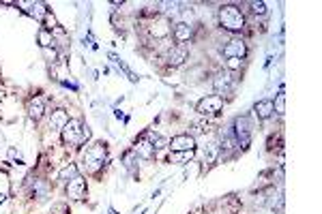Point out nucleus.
Wrapping results in <instances>:
<instances>
[{
  "instance_id": "f257e3e1",
  "label": "nucleus",
  "mask_w": 322,
  "mask_h": 214,
  "mask_svg": "<svg viewBox=\"0 0 322 214\" xmlns=\"http://www.w3.org/2000/svg\"><path fill=\"white\" fill-rule=\"evenodd\" d=\"M219 24L226 30L238 32L245 28V15H243V11L238 7H234V4H224V7L219 9Z\"/></svg>"
},
{
  "instance_id": "f03ea898",
  "label": "nucleus",
  "mask_w": 322,
  "mask_h": 214,
  "mask_svg": "<svg viewBox=\"0 0 322 214\" xmlns=\"http://www.w3.org/2000/svg\"><path fill=\"white\" fill-rule=\"evenodd\" d=\"M105 160V144L103 141H95V144L86 146L84 150V163L88 165L90 171H97Z\"/></svg>"
},
{
  "instance_id": "7ed1b4c3",
  "label": "nucleus",
  "mask_w": 322,
  "mask_h": 214,
  "mask_svg": "<svg viewBox=\"0 0 322 214\" xmlns=\"http://www.w3.org/2000/svg\"><path fill=\"white\" fill-rule=\"evenodd\" d=\"M84 124L80 120H69L62 129V141L64 144H84Z\"/></svg>"
},
{
  "instance_id": "20e7f679",
  "label": "nucleus",
  "mask_w": 322,
  "mask_h": 214,
  "mask_svg": "<svg viewBox=\"0 0 322 214\" xmlns=\"http://www.w3.org/2000/svg\"><path fill=\"white\" fill-rule=\"evenodd\" d=\"M221 107H224V99L219 97V94H210V97H204L200 103H198V114L202 116H210V114H217L221 111Z\"/></svg>"
},
{
  "instance_id": "39448f33",
  "label": "nucleus",
  "mask_w": 322,
  "mask_h": 214,
  "mask_svg": "<svg viewBox=\"0 0 322 214\" xmlns=\"http://www.w3.org/2000/svg\"><path fill=\"white\" fill-rule=\"evenodd\" d=\"M234 127H236V131H234V137L238 139V144H241L243 148L249 146L251 141V127H249V120L247 118H236V122H234Z\"/></svg>"
},
{
  "instance_id": "423d86ee",
  "label": "nucleus",
  "mask_w": 322,
  "mask_h": 214,
  "mask_svg": "<svg viewBox=\"0 0 322 214\" xmlns=\"http://www.w3.org/2000/svg\"><path fill=\"white\" fill-rule=\"evenodd\" d=\"M168 146L172 148V152H185V150H193L196 148V137L193 135H176L168 141Z\"/></svg>"
},
{
  "instance_id": "0eeeda50",
  "label": "nucleus",
  "mask_w": 322,
  "mask_h": 214,
  "mask_svg": "<svg viewBox=\"0 0 322 214\" xmlns=\"http://www.w3.org/2000/svg\"><path fill=\"white\" fill-rule=\"evenodd\" d=\"M86 193V180L82 176H75L73 180L67 182V197L71 199H82Z\"/></svg>"
},
{
  "instance_id": "6e6552de",
  "label": "nucleus",
  "mask_w": 322,
  "mask_h": 214,
  "mask_svg": "<svg viewBox=\"0 0 322 214\" xmlns=\"http://www.w3.org/2000/svg\"><path fill=\"white\" fill-rule=\"evenodd\" d=\"M187 56H189V50H187V45H174V47H170V52H168V62L172 64V67H180L185 60H187Z\"/></svg>"
},
{
  "instance_id": "1a4fd4ad",
  "label": "nucleus",
  "mask_w": 322,
  "mask_h": 214,
  "mask_svg": "<svg viewBox=\"0 0 322 214\" xmlns=\"http://www.w3.org/2000/svg\"><path fill=\"white\" fill-rule=\"evenodd\" d=\"M245 54H247V47H245L243 41H238V39H234L230 41L226 47H224V56L226 58H245Z\"/></svg>"
},
{
  "instance_id": "9d476101",
  "label": "nucleus",
  "mask_w": 322,
  "mask_h": 214,
  "mask_svg": "<svg viewBox=\"0 0 322 214\" xmlns=\"http://www.w3.org/2000/svg\"><path fill=\"white\" fill-rule=\"evenodd\" d=\"M26 111H28V116L34 118V120H39L41 116H43V111H45V103H43V99L41 97H34L28 101V107H26Z\"/></svg>"
},
{
  "instance_id": "9b49d317",
  "label": "nucleus",
  "mask_w": 322,
  "mask_h": 214,
  "mask_svg": "<svg viewBox=\"0 0 322 214\" xmlns=\"http://www.w3.org/2000/svg\"><path fill=\"white\" fill-rule=\"evenodd\" d=\"M67 122H69V116H67V111L64 109L52 111V118H50V129L52 131H62Z\"/></svg>"
},
{
  "instance_id": "f8f14e48",
  "label": "nucleus",
  "mask_w": 322,
  "mask_h": 214,
  "mask_svg": "<svg viewBox=\"0 0 322 214\" xmlns=\"http://www.w3.org/2000/svg\"><path fill=\"white\" fill-rule=\"evenodd\" d=\"M254 111H256V116H258V118H262V120L271 118V116H273V111H275L273 101H258L256 107H254Z\"/></svg>"
},
{
  "instance_id": "ddd939ff",
  "label": "nucleus",
  "mask_w": 322,
  "mask_h": 214,
  "mask_svg": "<svg viewBox=\"0 0 322 214\" xmlns=\"http://www.w3.org/2000/svg\"><path fill=\"white\" fill-rule=\"evenodd\" d=\"M174 39L178 41V43H185V41L191 39V26L185 22H178L176 26H174Z\"/></svg>"
},
{
  "instance_id": "4468645a",
  "label": "nucleus",
  "mask_w": 322,
  "mask_h": 214,
  "mask_svg": "<svg viewBox=\"0 0 322 214\" xmlns=\"http://www.w3.org/2000/svg\"><path fill=\"white\" fill-rule=\"evenodd\" d=\"M136 154H138V157H142V159H150V157H155L153 141H146V139L136 141Z\"/></svg>"
},
{
  "instance_id": "2eb2a0df",
  "label": "nucleus",
  "mask_w": 322,
  "mask_h": 214,
  "mask_svg": "<svg viewBox=\"0 0 322 214\" xmlns=\"http://www.w3.org/2000/svg\"><path fill=\"white\" fill-rule=\"evenodd\" d=\"M170 30H172V28H170L168 20H159L157 24H153V26H150V34H153V37H157V39H166L168 34H170Z\"/></svg>"
},
{
  "instance_id": "dca6fc26",
  "label": "nucleus",
  "mask_w": 322,
  "mask_h": 214,
  "mask_svg": "<svg viewBox=\"0 0 322 214\" xmlns=\"http://www.w3.org/2000/svg\"><path fill=\"white\" fill-rule=\"evenodd\" d=\"M75 176H80L78 174V165H67L64 169H60V174H58V178H60L62 182H69V180H73Z\"/></svg>"
},
{
  "instance_id": "f3484780",
  "label": "nucleus",
  "mask_w": 322,
  "mask_h": 214,
  "mask_svg": "<svg viewBox=\"0 0 322 214\" xmlns=\"http://www.w3.org/2000/svg\"><path fill=\"white\" fill-rule=\"evenodd\" d=\"M193 159V150H185V152H172L170 160L172 163H187V160Z\"/></svg>"
},
{
  "instance_id": "a211bd4d",
  "label": "nucleus",
  "mask_w": 322,
  "mask_h": 214,
  "mask_svg": "<svg viewBox=\"0 0 322 214\" xmlns=\"http://www.w3.org/2000/svg\"><path fill=\"white\" fill-rule=\"evenodd\" d=\"M39 45L41 47H50L52 45V32L48 28H41L39 30Z\"/></svg>"
},
{
  "instance_id": "6ab92c4d",
  "label": "nucleus",
  "mask_w": 322,
  "mask_h": 214,
  "mask_svg": "<svg viewBox=\"0 0 322 214\" xmlns=\"http://www.w3.org/2000/svg\"><path fill=\"white\" fill-rule=\"evenodd\" d=\"M30 15H34V17H37V20H43V17L48 15V9H45L43 4H39V2H37V4H32Z\"/></svg>"
},
{
  "instance_id": "aec40b11",
  "label": "nucleus",
  "mask_w": 322,
  "mask_h": 214,
  "mask_svg": "<svg viewBox=\"0 0 322 214\" xmlns=\"http://www.w3.org/2000/svg\"><path fill=\"white\" fill-rule=\"evenodd\" d=\"M9 187H11V182H9V176L4 174V171H0V193H2V195H7Z\"/></svg>"
},
{
  "instance_id": "412c9836",
  "label": "nucleus",
  "mask_w": 322,
  "mask_h": 214,
  "mask_svg": "<svg viewBox=\"0 0 322 214\" xmlns=\"http://www.w3.org/2000/svg\"><path fill=\"white\" fill-rule=\"evenodd\" d=\"M217 152H219V146L217 144H210L208 146V152H206V163H213L217 159Z\"/></svg>"
},
{
  "instance_id": "4be33fe9",
  "label": "nucleus",
  "mask_w": 322,
  "mask_h": 214,
  "mask_svg": "<svg viewBox=\"0 0 322 214\" xmlns=\"http://www.w3.org/2000/svg\"><path fill=\"white\" fill-rule=\"evenodd\" d=\"M228 69H230V71H238V69H241V64H243V60H241V58H228Z\"/></svg>"
},
{
  "instance_id": "5701e85b",
  "label": "nucleus",
  "mask_w": 322,
  "mask_h": 214,
  "mask_svg": "<svg viewBox=\"0 0 322 214\" xmlns=\"http://www.w3.org/2000/svg\"><path fill=\"white\" fill-rule=\"evenodd\" d=\"M273 107L277 109V114H284V111H286V99H284V94H279L277 103H273Z\"/></svg>"
},
{
  "instance_id": "b1692460",
  "label": "nucleus",
  "mask_w": 322,
  "mask_h": 214,
  "mask_svg": "<svg viewBox=\"0 0 322 214\" xmlns=\"http://www.w3.org/2000/svg\"><path fill=\"white\" fill-rule=\"evenodd\" d=\"M251 11L258 15H264L266 13V4L264 2H251Z\"/></svg>"
},
{
  "instance_id": "393cba45",
  "label": "nucleus",
  "mask_w": 322,
  "mask_h": 214,
  "mask_svg": "<svg viewBox=\"0 0 322 214\" xmlns=\"http://www.w3.org/2000/svg\"><path fill=\"white\" fill-rule=\"evenodd\" d=\"M9 157L13 159V160H17V165H22V157H20V154H17V152L13 150V148H11V150H9Z\"/></svg>"
},
{
  "instance_id": "a878e982",
  "label": "nucleus",
  "mask_w": 322,
  "mask_h": 214,
  "mask_svg": "<svg viewBox=\"0 0 322 214\" xmlns=\"http://www.w3.org/2000/svg\"><path fill=\"white\" fill-rule=\"evenodd\" d=\"M4 199H7V195H2V193H0V204H2Z\"/></svg>"
},
{
  "instance_id": "bb28decb",
  "label": "nucleus",
  "mask_w": 322,
  "mask_h": 214,
  "mask_svg": "<svg viewBox=\"0 0 322 214\" xmlns=\"http://www.w3.org/2000/svg\"><path fill=\"white\" fill-rule=\"evenodd\" d=\"M2 101H4V92L0 90V103H2Z\"/></svg>"
}]
</instances>
